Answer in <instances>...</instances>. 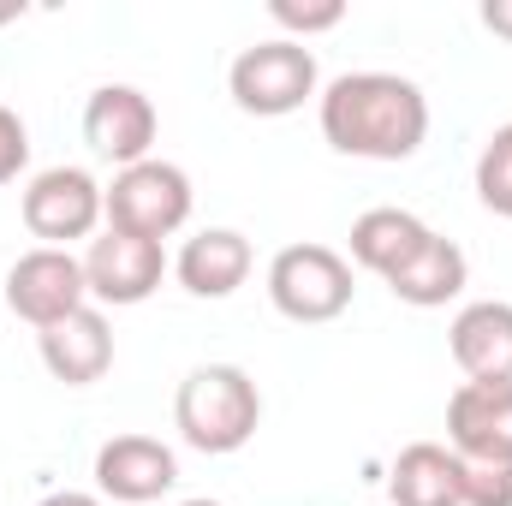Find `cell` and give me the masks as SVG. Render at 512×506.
Returning a JSON list of instances; mask_svg holds the SVG:
<instances>
[{
    "label": "cell",
    "mask_w": 512,
    "mask_h": 506,
    "mask_svg": "<svg viewBox=\"0 0 512 506\" xmlns=\"http://www.w3.org/2000/svg\"><path fill=\"white\" fill-rule=\"evenodd\" d=\"M316 120L352 161H411L429 137V96L399 72H346L316 96Z\"/></svg>",
    "instance_id": "cell-1"
},
{
    "label": "cell",
    "mask_w": 512,
    "mask_h": 506,
    "mask_svg": "<svg viewBox=\"0 0 512 506\" xmlns=\"http://www.w3.org/2000/svg\"><path fill=\"white\" fill-rule=\"evenodd\" d=\"M262 423V393H256L251 370L239 364H197L173 393V429L185 447L221 459L239 453Z\"/></svg>",
    "instance_id": "cell-2"
},
{
    "label": "cell",
    "mask_w": 512,
    "mask_h": 506,
    "mask_svg": "<svg viewBox=\"0 0 512 506\" xmlns=\"http://www.w3.org/2000/svg\"><path fill=\"white\" fill-rule=\"evenodd\" d=\"M316 90H322L316 54H310L304 42H286V36L251 42V48L227 66V96H233V108H239V114H256V120H286V114H298Z\"/></svg>",
    "instance_id": "cell-3"
},
{
    "label": "cell",
    "mask_w": 512,
    "mask_h": 506,
    "mask_svg": "<svg viewBox=\"0 0 512 506\" xmlns=\"http://www.w3.org/2000/svg\"><path fill=\"white\" fill-rule=\"evenodd\" d=\"M102 215L114 233H137V239H173L191 221V173L149 155L137 167H120L114 185L102 191Z\"/></svg>",
    "instance_id": "cell-4"
},
{
    "label": "cell",
    "mask_w": 512,
    "mask_h": 506,
    "mask_svg": "<svg viewBox=\"0 0 512 506\" xmlns=\"http://www.w3.org/2000/svg\"><path fill=\"white\" fill-rule=\"evenodd\" d=\"M352 262L328 245H286L268 262V304L286 316V322H334L352 310Z\"/></svg>",
    "instance_id": "cell-5"
},
{
    "label": "cell",
    "mask_w": 512,
    "mask_h": 506,
    "mask_svg": "<svg viewBox=\"0 0 512 506\" xmlns=\"http://www.w3.org/2000/svg\"><path fill=\"white\" fill-rule=\"evenodd\" d=\"M102 191L108 185H96V173H84V167H42L18 197V215H24L30 239H42L48 251H66L72 239H90L108 221Z\"/></svg>",
    "instance_id": "cell-6"
},
{
    "label": "cell",
    "mask_w": 512,
    "mask_h": 506,
    "mask_svg": "<svg viewBox=\"0 0 512 506\" xmlns=\"http://www.w3.org/2000/svg\"><path fill=\"white\" fill-rule=\"evenodd\" d=\"M6 304H12V316H18V322H30L36 334H42V328H54V322H66V316H78V310L90 304L84 256L48 251V245L24 251L12 268H6Z\"/></svg>",
    "instance_id": "cell-7"
},
{
    "label": "cell",
    "mask_w": 512,
    "mask_h": 506,
    "mask_svg": "<svg viewBox=\"0 0 512 506\" xmlns=\"http://www.w3.org/2000/svg\"><path fill=\"white\" fill-rule=\"evenodd\" d=\"M155 131H161L155 102H149L137 84H102V90H90V102H84V143H90L102 161H114V173L149 161Z\"/></svg>",
    "instance_id": "cell-8"
},
{
    "label": "cell",
    "mask_w": 512,
    "mask_h": 506,
    "mask_svg": "<svg viewBox=\"0 0 512 506\" xmlns=\"http://www.w3.org/2000/svg\"><path fill=\"white\" fill-rule=\"evenodd\" d=\"M167 274V251L155 239H137V233H102L90 239L84 251V280H90V304H114V310H131L143 304Z\"/></svg>",
    "instance_id": "cell-9"
},
{
    "label": "cell",
    "mask_w": 512,
    "mask_h": 506,
    "mask_svg": "<svg viewBox=\"0 0 512 506\" xmlns=\"http://www.w3.org/2000/svg\"><path fill=\"white\" fill-rule=\"evenodd\" d=\"M179 483V459L155 435H114L96 447V495L120 506H149Z\"/></svg>",
    "instance_id": "cell-10"
},
{
    "label": "cell",
    "mask_w": 512,
    "mask_h": 506,
    "mask_svg": "<svg viewBox=\"0 0 512 506\" xmlns=\"http://www.w3.org/2000/svg\"><path fill=\"white\" fill-rule=\"evenodd\" d=\"M447 447L512 465V381H459L447 399Z\"/></svg>",
    "instance_id": "cell-11"
},
{
    "label": "cell",
    "mask_w": 512,
    "mask_h": 506,
    "mask_svg": "<svg viewBox=\"0 0 512 506\" xmlns=\"http://www.w3.org/2000/svg\"><path fill=\"white\" fill-rule=\"evenodd\" d=\"M36 352H42V370L66 387H90L114 370V328L102 316V304H84L78 316L54 322L36 334Z\"/></svg>",
    "instance_id": "cell-12"
},
{
    "label": "cell",
    "mask_w": 512,
    "mask_h": 506,
    "mask_svg": "<svg viewBox=\"0 0 512 506\" xmlns=\"http://www.w3.org/2000/svg\"><path fill=\"white\" fill-rule=\"evenodd\" d=\"M447 346L465 381H512V304L507 298L465 304L447 328Z\"/></svg>",
    "instance_id": "cell-13"
},
{
    "label": "cell",
    "mask_w": 512,
    "mask_h": 506,
    "mask_svg": "<svg viewBox=\"0 0 512 506\" xmlns=\"http://www.w3.org/2000/svg\"><path fill=\"white\" fill-rule=\"evenodd\" d=\"M251 239L239 227H203L197 239H185V251L173 262L179 286L191 298H233L245 280H251Z\"/></svg>",
    "instance_id": "cell-14"
},
{
    "label": "cell",
    "mask_w": 512,
    "mask_h": 506,
    "mask_svg": "<svg viewBox=\"0 0 512 506\" xmlns=\"http://www.w3.org/2000/svg\"><path fill=\"white\" fill-rule=\"evenodd\" d=\"M459 453L441 447V441H411L399 459H393V477H387V501L393 506H465L459 495Z\"/></svg>",
    "instance_id": "cell-15"
},
{
    "label": "cell",
    "mask_w": 512,
    "mask_h": 506,
    "mask_svg": "<svg viewBox=\"0 0 512 506\" xmlns=\"http://www.w3.org/2000/svg\"><path fill=\"white\" fill-rule=\"evenodd\" d=\"M429 239H435V227L417 221L411 209H364L352 221V262L370 268V274H382V280H393Z\"/></svg>",
    "instance_id": "cell-16"
},
{
    "label": "cell",
    "mask_w": 512,
    "mask_h": 506,
    "mask_svg": "<svg viewBox=\"0 0 512 506\" xmlns=\"http://www.w3.org/2000/svg\"><path fill=\"white\" fill-rule=\"evenodd\" d=\"M465 280H471V262L465 251L453 245V239H429L423 251L411 256L393 280H387V292L399 298V304H411V310H441V304H453L459 292H465Z\"/></svg>",
    "instance_id": "cell-17"
},
{
    "label": "cell",
    "mask_w": 512,
    "mask_h": 506,
    "mask_svg": "<svg viewBox=\"0 0 512 506\" xmlns=\"http://www.w3.org/2000/svg\"><path fill=\"white\" fill-rule=\"evenodd\" d=\"M477 203L489 215L512 221V126L489 131V143L477 155Z\"/></svg>",
    "instance_id": "cell-18"
},
{
    "label": "cell",
    "mask_w": 512,
    "mask_h": 506,
    "mask_svg": "<svg viewBox=\"0 0 512 506\" xmlns=\"http://www.w3.org/2000/svg\"><path fill=\"white\" fill-rule=\"evenodd\" d=\"M268 18L286 30V42H304L310 48V36L346 24V0H268Z\"/></svg>",
    "instance_id": "cell-19"
},
{
    "label": "cell",
    "mask_w": 512,
    "mask_h": 506,
    "mask_svg": "<svg viewBox=\"0 0 512 506\" xmlns=\"http://www.w3.org/2000/svg\"><path fill=\"white\" fill-rule=\"evenodd\" d=\"M465 477H459V495L465 506H512V465L501 459H459Z\"/></svg>",
    "instance_id": "cell-20"
},
{
    "label": "cell",
    "mask_w": 512,
    "mask_h": 506,
    "mask_svg": "<svg viewBox=\"0 0 512 506\" xmlns=\"http://www.w3.org/2000/svg\"><path fill=\"white\" fill-rule=\"evenodd\" d=\"M30 167V131L12 108H0V185H12Z\"/></svg>",
    "instance_id": "cell-21"
},
{
    "label": "cell",
    "mask_w": 512,
    "mask_h": 506,
    "mask_svg": "<svg viewBox=\"0 0 512 506\" xmlns=\"http://www.w3.org/2000/svg\"><path fill=\"white\" fill-rule=\"evenodd\" d=\"M483 30H495L501 42H512V0H483Z\"/></svg>",
    "instance_id": "cell-22"
},
{
    "label": "cell",
    "mask_w": 512,
    "mask_h": 506,
    "mask_svg": "<svg viewBox=\"0 0 512 506\" xmlns=\"http://www.w3.org/2000/svg\"><path fill=\"white\" fill-rule=\"evenodd\" d=\"M36 506H108L102 495H84V489H60V495H48V501H36Z\"/></svg>",
    "instance_id": "cell-23"
},
{
    "label": "cell",
    "mask_w": 512,
    "mask_h": 506,
    "mask_svg": "<svg viewBox=\"0 0 512 506\" xmlns=\"http://www.w3.org/2000/svg\"><path fill=\"white\" fill-rule=\"evenodd\" d=\"M12 18H24V6H18V0H6V6H0V24H12Z\"/></svg>",
    "instance_id": "cell-24"
},
{
    "label": "cell",
    "mask_w": 512,
    "mask_h": 506,
    "mask_svg": "<svg viewBox=\"0 0 512 506\" xmlns=\"http://www.w3.org/2000/svg\"><path fill=\"white\" fill-rule=\"evenodd\" d=\"M179 506H221V501H209V495H203V501H179Z\"/></svg>",
    "instance_id": "cell-25"
}]
</instances>
